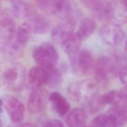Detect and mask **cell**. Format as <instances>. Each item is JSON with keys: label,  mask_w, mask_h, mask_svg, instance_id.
<instances>
[{"label": "cell", "mask_w": 127, "mask_h": 127, "mask_svg": "<svg viewBox=\"0 0 127 127\" xmlns=\"http://www.w3.org/2000/svg\"><path fill=\"white\" fill-rule=\"evenodd\" d=\"M81 42V40L76 33L73 32L69 34L60 45L66 53L68 55H71L79 50Z\"/></svg>", "instance_id": "19"}, {"label": "cell", "mask_w": 127, "mask_h": 127, "mask_svg": "<svg viewBox=\"0 0 127 127\" xmlns=\"http://www.w3.org/2000/svg\"><path fill=\"white\" fill-rule=\"evenodd\" d=\"M3 103H2V101L1 100V99H0V112L1 111V106L2 105Z\"/></svg>", "instance_id": "27"}, {"label": "cell", "mask_w": 127, "mask_h": 127, "mask_svg": "<svg viewBox=\"0 0 127 127\" xmlns=\"http://www.w3.org/2000/svg\"><path fill=\"white\" fill-rule=\"evenodd\" d=\"M2 126V122L0 120V127H1Z\"/></svg>", "instance_id": "28"}, {"label": "cell", "mask_w": 127, "mask_h": 127, "mask_svg": "<svg viewBox=\"0 0 127 127\" xmlns=\"http://www.w3.org/2000/svg\"><path fill=\"white\" fill-rule=\"evenodd\" d=\"M83 4L97 19L110 21L115 18L116 8L112 3L103 0H82Z\"/></svg>", "instance_id": "5"}, {"label": "cell", "mask_w": 127, "mask_h": 127, "mask_svg": "<svg viewBox=\"0 0 127 127\" xmlns=\"http://www.w3.org/2000/svg\"><path fill=\"white\" fill-rule=\"evenodd\" d=\"M1 44L3 55L8 60L19 59L24 54L25 45L19 42L16 37Z\"/></svg>", "instance_id": "13"}, {"label": "cell", "mask_w": 127, "mask_h": 127, "mask_svg": "<svg viewBox=\"0 0 127 127\" xmlns=\"http://www.w3.org/2000/svg\"><path fill=\"white\" fill-rule=\"evenodd\" d=\"M74 21H66L59 24L53 29L51 33L52 39L55 43L60 44L69 34L74 32Z\"/></svg>", "instance_id": "16"}, {"label": "cell", "mask_w": 127, "mask_h": 127, "mask_svg": "<svg viewBox=\"0 0 127 127\" xmlns=\"http://www.w3.org/2000/svg\"><path fill=\"white\" fill-rule=\"evenodd\" d=\"M99 83L94 78H89L71 83L67 94L74 101L85 106L98 96Z\"/></svg>", "instance_id": "2"}, {"label": "cell", "mask_w": 127, "mask_h": 127, "mask_svg": "<svg viewBox=\"0 0 127 127\" xmlns=\"http://www.w3.org/2000/svg\"><path fill=\"white\" fill-rule=\"evenodd\" d=\"M47 72L48 77L46 84L52 87L58 86L62 81L61 72L56 67L49 70H46Z\"/></svg>", "instance_id": "24"}, {"label": "cell", "mask_w": 127, "mask_h": 127, "mask_svg": "<svg viewBox=\"0 0 127 127\" xmlns=\"http://www.w3.org/2000/svg\"><path fill=\"white\" fill-rule=\"evenodd\" d=\"M96 26V23L93 19L91 18L86 17L80 21L76 33L81 40H84L94 32Z\"/></svg>", "instance_id": "20"}, {"label": "cell", "mask_w": 127, "mask_h": 127, "mask_svg": "<svg viewBox=\"0 0 127 127\" xmlns=\"http://www.w3.org/2000/svg\"><path fill=\"white\" fill-rule=\"evenodd\" d=\"M12 11H5L0 19V39L1 44L15 37L16 28Z\"/></svg>", "instance_id": "11"}, {"label": "cell", "mask_w": 127, "mask_h": 127, "mask_svg": "<svg viewBox=\"0 0 127 127\" xmlns=\"http://www.w3.org/2000/svg\"><path fill=\"white\" fill-rule=\"evenodd\" d=\"M48 99L53 104L56 112L60 116L66 115L69 111L70 105L67 100L60 93L53 92L48 96Z\"/></svg>", "instance_id": "17"}, {"label": "cell", "mask_w": 127, "mask_h": 127, "mask_svg": "<svg viewBox=\"0 0 127 127\" xmlns=\"http://www.w3.org/2000/svg\"><path fill=\"white\" fill-rule=\"evenodd\" d=\"M46 90L41 87L31 89L28 100V108L32 113L37 114L43 111L46 107L48 99Z\"/></svg>", "instance_id": "9"}, {"label": "cell", "mask_w": 127, "mask_h": 127, "mask_svg": "<svg viewBox=\"0 0 127 127\" xmlns=\"http://www.w3.org/2000/svg\"><path fill=\"white\" fill-rule=\"evenodd\" d=\"M95 78L98 83L107 85L117 70L115 62L109 57H100L95 64L94 69Z\"/></svg>", "instance_id": "7"}, {"label": "cell", "mask_w": 127, "mask_h": 127, "mask_svg": "<svg viewBox=\"0 0 127 127\" xmlns=\"http://www.w3.org/2000/svg\"></svg>", "instance_id": "30"}, {"label": "cell", "mask_w": 127, "mask_h": 127, "mask_svg": "<svg viewBox=\"0 0 127 127\" xmlns=\"http://www.w3.org/2000/svg\"><path fill=\"white\" fill-rule=\"evenodd\" d=\"M32 32L38 34H44L49 29V23L42 15L32 11L26 18Z\"/></svg>", "instance_id": "14"}, {"label": "cell", "mask_w": 127, "mask_h": 127, "mask_svg": "<svg viewBox=\"0 0 127 127\" xmlns=\"http://www.w3.org/2000/svg\"><path fill=\"white\" fill-rule=\"evenodd\" d=\"M37 0L39 7L44 12L67 21H74L77 9L70 0Z\"/></svg>", "instance_id": "3"}, {"label": "cell", "mask_w": 127, "mask_h": 127, "mask_svg": "<svg viewBox=\"0 0 127 127\" xmlns=\"http://www.w3.org/2000/svg\"><path fill=\"white\" fill-rule=\"evenodd\" d=\"M69 58L72 70L75 73L86 75L93 70L95 63L88 51L78 50L75 53L69 55Z\"/></svg>", "instance_id": "6"}, {"label": "cell", "mask_w": 127, "mask_h": 127, "mask_svg": "<svg viewBox=\"0 0 127 127\" xmlns=\"http://www.w3.org/2000/svg\"><path fill=\"white\" fill-rule=\"evenodd\" d=\"M63 123L60 120L57 119H53L49 120L43 123L42 126L44 127H63Z\"/></svg>", "instance_id": "25"}, {"label": "cell", "mask_w": 127, "mask_h": 127, "mask_svg": "<svg viewBox=\"0 0 127 127\" xmlns=\"http://www.w3.org/2000/svg\"><path fill=\"white\" fill-rule=\"evenodd\" d=\"M92 126L94 127H119L115 116L109 111L104 114L96 116L92 121Z\"/></svg>", "instance_id": "21"}, {"label": "cell", "mask_w": 127, "mask_h": 127, "mask_svg": "<svg viewBox=\"0 0 127 127\" xmlns=\"http://www.w3.org/2000/svg\"></svg>", "instance_id": "29"}, {"label": "cell", "mask_w": 127, "mask_h": 127, "mask_svg": "<svg viewBox=\"0 0 127 127\" xmlns=\"http://www.w3.org/2000/svg\"><path fill=\"white\" fill-rule=\"evenodd\" d=\"M48 74L43 67L38 65L33 66L28 72V78L31 88L41 87L47 83Z\"/></svg>", "instance_id": "15"}, {"label": "cell", "mask_w": 127, "mask_h": 127, "mask_svg": "<svg viewBox=\"0 0 127 127\" xmlns=\"http://www.w3.org/2000/svg\"><path fill=\"white\" fill-rule=\"evenodd\" d=\"M32 56L38 65L45 70L56 67L59 58L58 51L50 43H44L37 46L33 49Z\"/></svg>", "instance_id": "4"}, {"label": "cell", "mask_w": 127, "mask_h": 127, "mask_svg": "<svg viewBox=\"0 0 127 127\" xmlns=\"http://www.w3.org/2000/svg\"><path fill=\"white\" fill-rule=\"evenodd\" d=\"M11 11L15 17L27 18L32 11L25 3L22 1H15L12 4Z\"/></svg>", "instance_id": "23"}, {"label": "cell", "mask_w": 127, "mask_h": 127, "mask_svg": "<svg viewBox=\"0 0 127 127\" xmlns=\"http://www.w3.org/2000/svg\"><path fill=\"white\" fill-rule=\"evenodd\" d=\"M26 71L23 64L12 62L0 65V84L13 92L21 91L24 85Z\"/></svg>", "instance_id": "1"}, {"label": "cell", "mask_w": 127, "mask_h": 127, "mask_svg": "<svg viewBox=\"0 0 127 127\" xmlns=\"http://www.w3.org/2000/svg\"><path fill=\"white\" fill-rule=\"evenodd\" d=\"M98 34L104 43L112 46L121 44L125 36L123 29L115 22H108L102 25Z\"/></svg>", "instance_id": "8"}, {"label": "cell", "mask_w": 127, "mask_h": 127, "mask_svg": "<svg viewBox=\"0 0 127 127\" xmlns=\"http://www.w3.org/2000/svg\"><path fill=\"white\" fill-rule=\"evenodd\" d=\"M100 100L104 106L107 104L127 106V87L125 86L120 90H111L100 96Z\"/></svg>", "instance_id": "12"}, {"label": "cell", "mask_w": 127, "mask_h": 127, "mask_svg": "<svg viewBox=\"0 0 127 127\" xmlns=\"http://www.w3.org/2000/svg\"><path fill=\"white\" fill-rule=\"evenodd\" d=\"M32 32L29 23L27 21H25L16 29L15 34L16 39L19 42L25 45L28 42Z\"/></svg>", "instance_id": "22"}, {"label": "cell", "mask_w": 127, "mask_h": 127, "mask_svg": "<svg viewBox=\"0 0 127 127\" xmlns=\"http://www.w3.org/2000/svg\"><path fill=\"white\" fill-rule=\"evenodd\" d=\"M127 68L126 66H123L122 68L119 71V76L120 81L123 83L126 84L127 83Z\"/></svg>", "instance_id": "26"}, {"label": "cell", "mask_w": 127, "mask_h": 127, "mask_svg": "<svg viewBox=\"0 0 127 127\" xmlns=\"http://www.w3.org/2000/svg\"><path fill=\"white\" fill-rule=\"evenodd\" d=\"M2 103L11 121L14 123H20L24 116L25 107L23 104L12 95L5 96Z\"/></svg>", "instance_id": "10"}, {"label": "cell", "mask_w": 127, "mask_h": 127, "mask_svg": "<svg viewBox=\"0 0 127 127\" xmlns=\"http://www.w3.org/2000/svg\"><path fill=\"white\" fill-rule=\"evenodd\" d=\"M87 115L85 111L81 108L73 109L67 115L65 122L69 127H84L86 126Z\"/></svg>", "instance_id": "18"}]
</instances>
